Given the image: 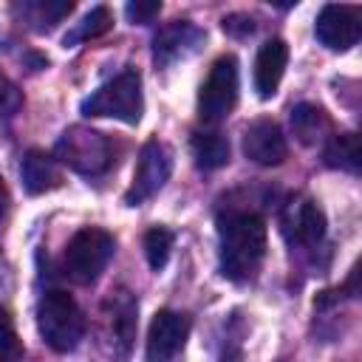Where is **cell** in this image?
Segmentation results:
<instances>
[{
	"instance_id": "6da1fadb",
	"label": "cell",
	"mask_w": 362,
	"mask_h": 362,
	"mask_svg": "<svg viewBox=\"0 0 362 362\" xmlns=\"http://www.w3.org/2000/svg\"><path fill=\"white\" fill-rule=\"evenodd\" d=\"M221 274L232 283H246L257 274L266 257V221L255 212H229L218 221Z\"/></svg>"
},
{
	"instance_id": "7a4b0ae2",
	"label": "cell",
	"mask_w": 362,
	"mask_h": 362,
	"mask_svg": "<svg viewBox=\"0 0 362 362\" xmlns=\"http://www.w3.org/2000/svg\"><path fill=\"white\" fill-rule=\"evenodd\" d=\"M37 325L45 345L57 354H68L85 337V314L68 291L51 288L37 305Z\"/></svg>"
},
{
	"instance_id": "3957f363",
	"label": "cell",
	"mask_w": 362,
	"mask_h": 362,
	"mask_svg": "<svg viewBox=\"0 0 362 362\" xmlns=\"http://www.w3.org/2000/svg\"><path fill=\"white\" fill-rule=\"evenodd\" d=\"M141 110H144L141 74L136 68H124L110 82L96 88L88 99H82L85 116H110L124 124H136L141 119Z\"/></svg>"
},
{
	"instance_id": "277c9868",
	"label": "cell",
	"mask_w": 362,
	"mask_h": 362,
	"mask_svg": "<svg viewBox=\"0 0 362 362\" xmlns=\"http://www.w3.org/2000/svg\"><path fill=\"white\" fill-rule=\"evenodd\" d=\"M113 252H116V240L107 229L85 226L68 240L62 255V269L74 283L88 286L107 269Z\"/></svg>"
},
{
	"instance_id": "5b68a950",
	"label": "cell",
	"mask_w": 362,
	"mask_h": 362,
	"mask_svg": "<svg viewBox=\"0 0 362 362\" xmlns=\"http://www.w3.org/2000/svg\"><path fill=\"white\" fill-rule=\"evenodd\" d=\"M57 161L79 175H102L113 164V147L105 133L74 124L57 141Z\"/></svg>"
},
{
	"instance_id": "8992f818",
	"label": "cell",
	"mask_w": 362,
	"mask_h": 362,
	"mask_svg": "<svg viewBox=\"0 0 362 362\" xmlns=\"http://www.w3.org/2000/svg\"><path fill=\"white\" fill-rule=\"evenodd\" d=\"M238 102V59L232 54H223L212 62L201 93H198V116L206 124H218L229 116V110Z\"/></svg>"
},
{
	"instance_id": "52a82bcc",
	"label": "cell",
	"mask_w": 362,
	"mask_h": 362,
	"mask_svg": "<svg viewBox=\"0 0 362 362\" xmlns=\"http://www.w3.org/2000/svg\"><path fill=\"white\" fill-rule=\"evenodd\" d=\"M173 173V153L167 144H161L158 139H150L141 144L139 150V164L133 173V184L124 192V204L127 206H139L144 201H150L167 181Z\"/></svg>"
},
{
	"instance_id": "ba28073f",
	"label": "cell",
	"mask_w": 362,
	"mask_h": 362,
	"mask_svg": "<svg viewBox=\"0 0 362 362\" xmlns=\"http://www.w3.org/2000/svg\"><path fill=\"white\" fill-rule=\"evenodd\" d=\"M280 232L288 246H317L325 235V212L308 195H291L280 209Z\"/></svg>"
},
{
	"instance_id": "9c48e42d",
	"label": "cell",
	"mask_w": 362,
	"mask_h": 362,
	"mask_svg": "<svg viewBox=\"0 0 362 362\" xmlns=\"http://www.w3.org/2000/svg\"><path fill=\"white\" fill-rule=\"evenodd\" d=\"M317 40L328 51H348L362 37V8L348 3H328L314 23Z\"/></svg>"
},
{
	"instance_id": "30bf717a",
	"label": "cell",
	"mask_w": 362,
	"mask_h": 362,
	"mask_svg": "<svg viewBox=\"0 0 362 362\" xmlns=\"http://www.w3.org/2000/svg\"><path fill=\"white\" fill-rule=\"evenodd\" d=\"M139 303L127 288L110 291V297L102 303V325H105V339L110 342L116 356H127L133 348L136 325H139Z\"/></svg>"
},
{
	"instance_id": "8fae6325",
	"label": "cell",
	"mask_w": 362,
	"mask_h": 362,
	"mask_svg": "<svg viewBox=\"0 0 362 362\" xmlns=\"http://www.w3.org/2000/svg\"><path fill=\"white\" fill-rule=\"evenodd\" d=\"M189 337V317L181 311H156L147 331V362H175Z\"/></svg>"
},
{
	"instance_id": "7c38bea8",
	"label": "cell",
	"mask_w": 362,
	"mask_h": 362,
	"mask_svg": "<svg viewBox=\"0 0 362 362\" xmlns=\"http://www.w3.org/2000/svg\"><path fill=\"white\" fill-rule=\"evenodd\" d=\"M243 153L260 167H277L288 156V144L283 130L272 119H255L243 130Z\"/></svg>"
},
{
	"instance_id": "4fadbf2b",
	"label": "cell",
	"mask_w": 362,
	"mask_h": 362,
	"mask_svg": "<svg viewBox=\"0 0 362 362\" xmlns=\"http://www.w3.org/2000/svg\"><path fill=\"white\" fill-rule=\"evenodd\" d=\"M204 31L187 20H175L173 25L161 28L153 40V57L158 65H173L178 59H187L189 54H195L204 45Z\"/></svg>"
},
{
	"instance_id": "5bb4252c",
	"label": "cell",
	"mask_w": 362,
	"mask_h": 362,
	"mask_svg": "<svg viewBox=\"0 0 362 362\" xmlns=\"http://www.w3.org/2000/svg\"><path fill=\"white\" fill-rule=\"evenodd\" d=\"M288 65V45L283 40H266L255 57V90L260 99H272L283 82Z\"/></svg>"
},
{
	"instance_id": "9a60e30c",
	"label": "cell",
	"mask_w": 362,
	"mask_h": 362,
	"mask_svg": "<svg viewBox=\"0 0 362 362\" xmlns=\"http://www.w3.org/2000/svg\"><path fill=\"white\" fill-rule=\"evenodd\" d=\"M20 178H23L25 192L42 195V192L59 187V164H57V158L51 153L34 147L20 161Z\"/></svg>"
},
{
	"instance_id": "2e32d148",
	"label": "cell",
	"mask_w": 362,
	"mask_h": 362,
	"mask_svg": "<svg viewBox=\"0 0 362 362\" xmlns=\"http://www.w3.org/2000/svg\"><path fill=\"white\" fill-rule=\"evenodd\" d=\"M288 119H291V130H294L297 141L305 144V147L325 144L331 139V119H328V113L320 105L300 102V105L291 107Z\"/></svg>"
},
{
	"instance_id": "e0dca14e",
	"label": "cell",
	"mask_w": 362,
	"mask_h": 362,
	"mask_svg": "<svg viewBox=\"0 0 362 362\" xmlns=\"http://www.w3.org/2000/svg\"><path fill=\"white\" fill-rule=\"evenodd\" d=\"M192 158L201 170H218L229 161V141L218 130H198L192 133Z\"/></svg>"
},
{
	"instance_id": "ac0fdd59",
	"label": "cell",
	"mask_w": 362,
	"mask_h": 362,
	"mask_svg": "<svg viewBox=\"0 0 362 362\" xmlns=\"http://www.w3.org/2000/svg\"><path fill=\"white\" fill-rule=\"evenodd\" d=\"M17 11L23 14L25 23H31L34 31H51L62 17H68L74 11V3L68 0H31L17 6Z\"/></svg>"
},
{
	"instance_id": "d6986e66",
	"label": "cell",
	"mask_w": 362,
	"mask_h": 362,
	"mask_svg": "<svg viewBox=\"0 0 362 362\" xmlns=\"http://www.w3.org/2000/svg\"><path fill=\"white\" fill-rule=\"evenodd\" d=\"M322 158H325V164H328V167H334V170L356 173V170H359V164H362L359 136H356V133H339V136H331V139L325 141Z\"/></svg>"
},
{
	"instance_id": "ffe728a7",
	"label": "cell",
	"mask_w": 362,
	"mask_h": 362,
	"mask_svg": "<svg viewBox=\"0 0 362 362\" xmlns=\"http://www.w3.org/2000/svg\"><path fill=\"white\" fill-rule=\"evenodd\" d=\"M110 25H113V14H110V8H107V6H96V8H90V11L82 17V23H79L71 34H65L62 45H65V48H74V45L82 42V40H96V37L107 34Z\"/></svg>"
},
{
	"instance_id": "44dd1931",
	"label": "cell",
	"mask_w": 362,
	"mask_h": 362,
	"mask_svg": "<svg viewBox=\"0 0 362 362\" xmlns=\"http://www.w3.org/2000/svg\"><path fill=\"white\" fill-rule=\"evenodd\" d=\"M170 249H173V232L164 226H153L144 235V255L153 272H161L170 260Z\"/></svg>"
},
{
	"instance_id": "7402d4cb",
	"label": "cell",
	"mask_w": 362,
	"mask_h": 362,
	"mask_svg": "<svg viewBox=\"0 0 362 362\" xmlns=\"http://www.w3.org/2000/svg\"><path fill=\"white\" fill-rule=\"evenodd\" d=\"M23 354L25 348L14 328V317L0 305V362H20Z\"/></svg>"
},
{
	"instance_id": "603a6c76",
	"label": "cell",
	"mask_w": 362,
	"mask_h": 362,
	"mask_svg": "<svg viewBox=\"0 0 362 362\" xmlns=\"http://www.w3.org/2000/svg\"><path fill=\"white\" fill-rule=\"evenodd\" d=\"M23 107V90L0 71V116H14Z\"/></svg>"
},
{
	"instance_id": "cb8c5ba5",
	"label": "cell",
	"mask_w": 362,
	"mask_h": 362,
	"mask_svg": "<svg viewBox=\"0 0 362 362\" xmlns=\"http://www.w3.org/2000/svg\"><path fill=\"white\" fill-rule=\"evenodd\" d=\"M161 11V3L158 0H136V3H127L124 6V14L130 23H139V25H147L158 17Z\"/></svg>"
},
{
	"instance_id": "d4e9b609",
	"label": "cell",
	"mask_w": 362,
	"mask_h": 362,
	"mask_svg": "<svg viewBox=\"0 0 362 362\" xmlns=\"http://www.w3.org/2000/svg\"><path fill=\"white\" fill-rule=\"evenodd\" d=\"M221 25H223V31L232 34V37H246V34L255 31V20H252L249 14H229V17H223Z\"/></svg>"
},
{
	"instance_id": "484cf974",
	"label": "cell",
	"mask_w": 362,
	"mask_h": 362,
	"mask_svg": "<svg viewBox=\"0 0 362 362\" xmlns=\"http://www.w3.org/2000/svg\"><path fill=\"white\" fill-rule=\"evenodd\" d=\"M6 209H8V189H6V181L0 175V218L6 215Z\"/></svg>"
}]
</instances>
